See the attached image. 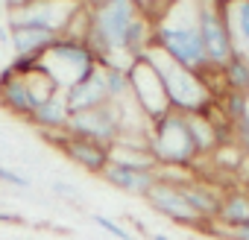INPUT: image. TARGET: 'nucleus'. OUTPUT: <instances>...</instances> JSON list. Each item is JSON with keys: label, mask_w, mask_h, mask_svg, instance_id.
<instances>
[{"label": "nucleus", "mask_w": 249, "mask_h": 240, "mask_svg": "<svg viewBox=\"0 0 249 240\" xmlns=\"http://www.w3.org/2000/svg\"><path fill=\"white\" fill-rule=\"evenodd\" d=\"M88 12V33L85 47L97 59V65L129 68L132 59L123 53L126 30L141 18L138 0H82Z\"/></svg>", "instance_id": "f257e3e1"}, {"label": "nucleus", "mask_w": 249, "mask_h": 240, "mask_svg": "<svg viewBox=\"0 0 249 240\" xmlns=\"http://www.w3.org/2000/svg\"><path fill=\"white\" fill-rule=\"evenodd\" d=\"M153 47H159L167 59H173L176 65H182L194 73L211 70L205 44L199 35L196 0H176L164 12V18L153 24Z\"/></svg>", "instance_id": "f03ea898"}, {"label": "nucleus", "mask_w": 249, "mask_h": 240, "mask_svg": "<svg viewBox=\"0 0 249 240\" xmlns=\"http://www.w3.org/2000/svg\"><path fill=\"white\" fill-rule=\"evenodd\" d=\"M150 153L156 167H194L199 153L194 147V138L188 132L185 111H164L156 120H150Z\"/></svg>", "instance_id": "7ed1b4c3"}, {"label": "nucleus", "mask_w": 249, "mask_h": 240, "mask_svg": "<svg viewBox=\"0 0 249 240\" xmlns=\"http://www.w3.org/2000/svg\"><path fill=\"white\" fill-rule=\"evenodd\" d=\"M144 56H147V59L153 62V68L159 70V76H161V82H164V91H167V100H170V108L191 114V111H205L211 103H217L214 91L205 85V79H202L199 73H194V70L176 65V62L167 59L159 47H150Z\"/></svg>", "instance_id": "20e7f679"}, {"label": "nucleus", "mask_w": 249, "mask_h": 240, "mask_svg": "<svg viewBox=\"0 0 249 240\" xmlns=\"http://www.w3.org/2000/svg\"><path fill=\"white\" fill-rule=\"evenodd\" d=\"M59 88L53 85V79L44 70H38L33 76H18L12 68L0 70V105L15 117L30 120L33 111L38 108V103H44Z\"/></svg>", "instance_id": "39448f33"}, {"label": "nucleus", "mask_w": 249, "mask_h": 240, "mask_svg": "<svg viewBox=\"0 0 249 240\" xmlns=\"http://www.w3.org/2000/svg\"><path fill=\"white\" fill-rule=\"evenodd\" d=\"M94 65H97V59L91 56L85 41H76L68 35H59L41 56V70L53 79V85L59 91H68L71 85H76Z\"/></svg>", "instance_id": "423d86ee"}, {"label": "nucleus", "mask_w": 249, "mask_h": 240, "mask_svg": "<svg viewBox=\"0 0 249 240\" xmlns=\"http://www.w3.org/2000/svg\"><path fill=\"white\" fill-rule=\"evenodd\" d=\"M126 76H129V97H132V103L138 105V111L147 120H156L159 114L170 111V100H167L164 82H161L159 70L153 68V62L147 56L135 59L126 68Z\"/></svg>", "instance_id": "0eeeda50"}, {"label": "nucleus", "mask_w": 249, "mask_h": 240, "mask_svg": "<svg viewBox=\"0 0 249 240\" xmlns=\"http://www.w3.org/2000/svg\"><path fill=\"white\" fill-rule=\"evenodd\" d=\"M79 3L82 0H24L9 9V27H36L62 35Z\"/></svg>", "instance_id": "6e6552de"}, {"label": "nucleus", "mask_w": 249, "mask_h": 240, "mask_svg": "<svg viewBox=\"0 0 249 240\" xmlns=\"http://www.w3.org/2000/svg\"><path fill=\"white\" fill-rule=\"evenodd\" d=\"M196 21H199V35L205 44L208 65L220 70L234 56V44H231L229 24H226V9L217 6L214 0H196Z\"/></svg>", "instance_id": "1a4fd4ad"}, {"label": "nucleus", "mask_w": 249, "mask_h": 240, "mask_svg": "<svg viewBox=\"0 0 249 240\" xmlns=\"http://www.w3.org/2000/svg\"><path fill=\"white\" fill-rule=\"evenodd\" d=\"M65 132L111 147L120 138V108H117V103H108V105H100V108L76 111V114L68 117Z\"/></svg>", "instance_id": "9d476101"}, {"label": "nucleus", "mask_w": 249, "mask_h": 240, "mask_svg": "<svg viewBox=\"0 0 249 240\" xmlns=\"http://www.w3.org/2000/svg\"><path fill=\"white\" fill-rule=\"evenodd\" d=\"M68 161H73L76 167H82L85 173H94V176H100L106 167H108V161H111V150L106 147V144H97V141H88V138H76V135H71V132H47L44 135Z\"/></svg>", "instance_id": "9b49d317"}, {"label": "nucleus", "mask_w": 249, "mask_h": 240, "mask_svg": "<svg viewBox=\"0 0 249 240\" xmlns=\"http://www.w3.org/2000/svg\"><path fill=\"white\" fill-rule=\"evenodd\" d=\"M161 217H167V220H173V223H179V225H188V228H202V231H208L211 225L191 208V202L182 196V190H179V185H170V182H156L153 188H150V193L144 196Z\"/></svg>", "instance_id": "f8f14e48"}, {"label": "nucleus", "mask_w": 249, "mask_h": 240, "mask_svg": "<svg viewBox=\"0 0 249 240\" xmlns=\"http://www.w3.org/2000/svg\"><path fill=\"white\" fill-rule=\"evenodd\" d=\"M65 103H68V111H71V114L108 105V103H111V94H108V88H106L103 68L94 65L76 85H71V88L65 91Z\"/></svg>", "instance_id": "ddd939ff"}, {"label": "nucleus", "mask_w": 249, "mask_h": 240, "mask_svg": "<svg viewBox=\"0 0 249 240\" xmlns=\"http://www.w3.org/2000/svg\"><path fill=\"white\" fill-rule=\"evenodd\" d=\"M111 188L132 193V196H147L150 188L159 182L156 167H144V164H120V161H108V167L100 173Z\"/></svg>", "instance_id": "4468645a"}, {"label": "nucleus", "mask_w": 249, "mask_h": 240, "mask_svg": "<svg viewBox=\"0 0 249 240\" xmlns=\"http://www.w3.org/2000/svg\"><path fill=\"white\" fill-rule=\"evenodd\" d=\"M179 190H182V196L191 202V208L211 225V223H217V217H220V202H223V190L217 188V185H211V182H205V179H196V176H191L188 182H182L179 185Z\"/></svg>", "instance_id": "2eb2a0df"}, {"label": "nucleus", "mask_w": 249, "mask_h": 240, "mask_svg": "<svg viewBox=\"0 0 249 240\" xmlns=\"http://www.w3.org/2000/svg\"><path fill=\"white\" fill-rule=\"evenodd\" d=\"M68 117H71V111L65 103V91H56L53 97L38 103V108L33 111L27 123H33L36 129H41V135H47V132H62L68 126Z\"/></svg>", "instance_id": "dca6fc26"}, {"label": "nucleus", "mask_w": 249, "mask_h": 240, "mask_svg": "<svg viewBox=\"0 0 249 240\" xmlns=\"http://www.w3.org/2000/svg\"><path fill=\"white\" fill-rule=\"evenodd\" d=\"M59 35L50 30H36V27H9V44L15 50V56H30V59H41L47 53V47L56 41Z\"/></svg>", "instance_id": "f3484780"}, {"label": "nucleus", "mask_w": 249, "mask_h": 240, "mask_svg": "<svg viewBox=\"0 0 249 240\" xmlns=\"http://www.w3.org/2000/svg\"><path fill=\"white\" fill-rule=\"evenodd\" d=\"M217 223L223 228H234V225H246L249 223V190L243 188H229L223 190V202H220V217Z\"/></svg>", "instance_id": "a211bd4d"}, {"label": "nucleus", "mask_w": 249, "mask_h": 240, "mask_svg": "<svg viewBox=\"0 0 249 240\" xmlns=\"http://www.w3.org/2000/svg\"><path fill=\"white\" fill-rule=\"evenodd\" d=\"M226 24L234 53L249 59V0H234L231 6H226Z\"/></svg>", "instance_id": "6ab92c4d"}, {"label": "nucleus", "mask_w": 249, "mask_h": 240, "mask_svg": "<svg viewBox=\"0 0 249 240\" xmlns=\"http://www.w3.org/2000/svg\"><path fill=\"white\" fill-rule=\"evenodd\" d=\"M220 79H223V91H234V94H246L249 97V59L234 53L220 68Z\"/></svg>", "instance_id": "aec40b11"}, {"label": "nucleus", "mask_w": 249, "mask_h": 240, "mask_svg": "<svg viewBox=\"0 0 249 240\" xmlns=\"http://www.w3.org/2000/svg\"><path fill=\"white\" fill-rule=\"evenodd\" d=\"M103 76H106V88L111 94V103H123L129 100V76L126 68H114V65H100Z\"/></svg>", "instance_id": "412c9836"}, {"label": "nucleus", "mask_w": 249, "mask_h": 240, "mask_svg": "<svg viewBox=\"0 0 249 240\" xmlns=\"http://www.w3.org/2000/svg\"><path fill=\"white\" fill-rule=\"evenodd\" d=\"M91 220H94V223H97L103 231H108L111 237H117V240H135V234H132V231H126V228H123L117 220H108L106 214H94Z\"/></svg>", "instance_id": "4be33fe9"}, {"label": "nucleus", "mask_w": 249, "mask_h": 240, "mask_svg": "<svg viewBox=\"0 0 249 240\" xmlns=\"http://www.w3.org/2000/svg\"><path fill=\"white\" fill-rule=\"evenodd\" d=\"M0 182L15 185V188H27V185H30V182H27L21 173H15V170H9V167H0Z\"/></svg>", "instance_id": "5701e85b"}, {"label": "nucleus", "mask_w": 249, "mask_h": 240, "mask_svg": "<svg viewBox=\"0 0 249 240\" xmlns=\"http://www.w3.org/2000/svg\"><path fill=\"white\" fill-rule=\"evenodd\" d=\"M220 225V223H217ZM220 231L226 234V237H231V240H249V223L246 225H234V228H223L220 225Z\"/></svg>", "instance_id": "b1692460"}, {"label": "nucleus", "mask_w": 249, "mask_h": 240, "mask_svg": "<svg viewBox=\"0 0 249 240\" xmlns=\"http://www.w3.org/2000/svg\"><path fill=\"white\" fill-rule=\"evenodd\" d=\"M53 190H56V196H62V199H76V188L68 185V182H56Z\"/></svg>", "instance_id": "393cba45"}, {"label": "nucleus", "mask_w": 249, "mask_h": 240, "mask_svg": "<svg viewBox=\"0 0 249 240\" xmlns=\"http://www.w3.org/2000/svg\"><path fill=\"white\" fill-rule=\"evenodd\" d=\"M3 223H24V217H15V214H0Z\"/></svg>", "instance_id": "a878e982"}, {"label": "nucleus", "mask_w": 249, "mask_h": 240, "mask_svg": "<svg viewBox=\"0 0 249 240\" xmlns=\"http://www.w3.org/2000/svg\"><path fill=\"white\" fill-rule=\"evenodd\" d=\"M0 44H9V27H0Z\"/></svg>", "instance_id": "bb28decb"}, {"label": "nucleus", "mask_w": 249, "mask_h": 240, "mask_svg": "<svg viewBox=\"0 0 249 240\" xmlns=\"http://www.w3.org/2000/svg\"><path fill=\"white\" fill-rule=\"evenodd\" d=\"M214 3H217V6H223V9H226V6H231V3H234V0H214Z\"/></svg>", "instance_id": "cd10ccee"}, {"label": "nucleus", "mask_w": 249, "mask_h": 240, "mask_svg": "<svg viewBox=\"0 0 249 240\" xmlns=\"http://www.w3.org/2000/svg\"><path fill=\"white\" fill-rule=\"evenodd\" d=\"M150 240H170L167 234H150Z\"/></svg>", "instance_id": "c85d7f7f"}, {"label": "nucleus", "mask_w": 249, "mask_h": 240, "mask_svg": "<svg viewBox=\"0 0 249 240\" xmlns=\"http://www.w3.org/2000/svg\"><path fill=\"white\" fill-rule=\"evenodd\" d=\"M138 3H147V0H138Z\"/></svg>", "instance_id": "c756f323"}, {"label": "nucleus", "mask_w": 249, "mask_h": 240, "mask_svg": "<svg viewBox=\"0 0 249 240\" xmlns=\"http://www.w3.org/2000/svg\"><path fill=\"white\" fill-rule=\"evenodd\" d=\"M246 158H249V150H246Z\"/></svg>", "instance_id": "7c9ffc66"}]
</instances>
